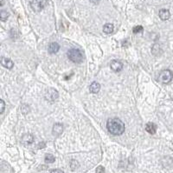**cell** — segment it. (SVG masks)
<instances>
[{
  "label": "cell",
  "mask_w": 173,
  "mask_h": 173,
  "mask_svg": "<svg viewBox=\"0 0 173 173\" xmlns=\"http://www.w3.org/2000/svg\"><path fill=\"white\" fill-rule=\"evenodd\" d=\"M107 128L108 131L113 135H121L125 131V124L124 123L118 118H113L108 120Z\"/></svg>",
  "instance_id": "6da1fadb"
},
{
  "label": "cell",
  "mask_w": 173,
  "mask_h": 173,
  "mask_svg": "<svg viewBox=\"0 0 173 173\" xmlns=\"http://www.w3.org/2000/svg\"><path fill=\"white\" fill-rule=\"evenodd\" d=\"M68 57L76 64H80L83 60L82 52L78 49H71L68 52Z\"/></svg>",
  "instance_id": "7a4b0ae2"
},
{
  "label": "cell",
  "mask_w": 173,
  "mask_h": 173,
  "mask_svg": "<svg viewBox=\"0 0 173 173\" xmlns=\"http://www.w3.org/2000/svg\"><path fill=\"white\" fill-rule=\"evenodd\" d=\"M173 78V73L172 71L170 70H164L162 71L159 75L158 80L162 83V84H169Z\"/></svg>",
  "instance_id": "3957f363"
},
{
  "label": "cell",
  "mask_w": 173,
  "mask_h": 173,
  "mask_svg": "<svg viewBox=\"0 0 173 173\" xmlns=\"http://www.w3.org/2000/svg\"><path fill=\"white\" fill-rule=\"evenodd\" d=\"M30 4L33 11L39 12L48 4V0H30Z\"/></svg>",
  "instance_id": "277c9868"
},
{
  "label": "cell",
  "mask_w": 173,
  "mask_h": 173,
  "mask_svg": "<svg viewBox=\"0 0 173 173\" xmlns=\"http://www.w3.org/2000/svg\"><path fill=\"white\" fill-rule=\"evenodd\" d=\"M58 96H59V94H58L57 91H55V89H49L47 91V92L45 94V98L48 101L52 103L58 98Z\"/></svg>",
  "instance_id": "5b68a950"
},
{
  "label": "cell",
  "mask_w": 173,
  "mask_h": 173,
  "mask_svg": "<svg viewBox=\"0 0 173 173\" xmlns=\"http://www.w3.org/2000/svg\"><path fill=\"white\" fill-rule=\"evenodd\" d=\"M110 67L113 71L119 72L123 69V64L119 60H113L110 64Z\"/></svg>",
  "instance_id": "8992f818"
},
{
  "label": "cell",
  "mask_w": 173,
  "mask_h": 173,
  "mask_svg": "<svg viewBox=\"0 0 173 173\" xmlns=\"http://www.w3.org/2000/svg\"><path fill=\"white\" fill-rule=\"evenodd\" d=\"M63 131V125L62 124H55L53 126L52 133L55 136H60Z\"/></svg>",
  "instance_id": "52a82bcc"
},
{
  "label": "cell",
  "mask_w": 173,
  "mask_h": 173,
  "mask_svg": "<svg viewBox=\"0 0 173 173\" xmlns=\"http://www.w3.org/2000/svg\"><path fill=\"white\" fill-rule=\"evenodd\" d=\"M1 65H3L4 68H6V69H11L13 66H14V64H13V62L11 61L10 58H7V57H2L1 58Z\"/></svg>",
  "instance_id": "ba28073f"
},
{
  "label": "cell",
  "mask_w": 173,
  "mask_h": 173,
  "mask_svg": "<svg viewBox=\"0 0 173 173\" xmlns=\"http://www.w3.org/2000/svg\"><path fill=\"white\" fill-rule=\"evenodd\" d=\"M33 142H34V137L30 133L24 134L22 137V143L23 144H32Z\"/></svg>",
  "instance_id": "9c48e42d"
},
{
  "label": "cell",
  "mask_w": 173,
  "mask_h": 173,
  "mask_svg": "<svg viewBox=\"0 0 173 173\" xmlns=\"http://www.w3.org/2000/svg\"><path fill=\"white\" fill-rule=\"evenodd\" d=\"M158 15H159V18H161V20L163 21H165V20H168L170 18H171V13L170 11L166 9H162L160 10L158 12Z\"/></svg>",
  "instance_id": "30bf717a"
},
{
  "label": "cell",
  "mask_w": 173,
  "mask_h": 173,
  "mask_svg": "<svg viewBox=\"0 0 173 173\" xmlns=\"http://www.w3.org/2000/svg\"><path fill=\"white\" fill-rule=\"evenodd\" d=\"M59 50H60V45L57 43H49V45L48 47V51L50 54H54V53L58 52Z\"/></svg>",
  "instance_id": "8fae6325"
},
{
  "label": "cell",
  "mask_w": 173,
  "mask_h": 173,
  "mask_svg": "<svg viewBox=\"0 0 173 173\" xmlns=\"http://www.w3.org/2000/svg\"><path fill=\"white\" fill-rule=\"evenodd\" d=\"M145 130L150 134H155L156 131H157V126H156L155 124L150 122V123H147L145 124Z\"/></svg>",
  "instance_id": "7c38bea8"
},
{
  "label": "cell",
  "mask_w": 173,
  "mask_h": 173,
  "mask_svg": "<svg viewBox=\"0 0 173 173\" xmlns=\"http://www.w3.org/2000/svg\"><path fill=\"white\" fill-rule=\"evenodd\" d=\"M100 85L97 83V82H94L91 84V85L89 86V91L91 93H94V94H96L100 91Z\"/></svg>",
  "instance_id": "4fadbf2b"
},
{
  "label": "cell",
  "mask_w": 173,
  "mask_h": 173,
  "mask_svg": "<svg viewBox=\"0 0 173 173\" xmlns=\"http://www.w3.org/2000/svg\"><path fill=\"white\" fill-rule=\"evenodd\" d=\"M114 30V27L112 24H106L104 26H103V32L106 33V34H110L113 32Z\"/></svg>",
  "instance_id": "5bb4252c"
},
{
  "label": "cell",
  "mask_w": 173,
  "mask_h": 173,
  "mask_svg": "<svg viewBox=\"0 0 173 173\" xmlns=\"http://www.w3.org/2000/svg\"><path fill=\"white\" fill-rule=\"evenodd\" d=\"M151 52H152V54L155 55V56H158V54H160V52H161L160 45H158V44H154L153 47H152Z\"/></svg>",
  "instance_id": "9a60e30c"
},
{
  "label": "cell",
  "mask_w": 173,
  "mask_h": 173,
  "mask_svg": "<svg viewBox=\"0 0 173 173\" xmlns=\"http://www.w3.org/2000/svg\"><path fill=\"white\" fill-rule=\"evenodd\" d=\"M44 160H45V163H52L55 162V157L52 154H47L45 156V159Z\"/></svg>",
  "instance_id": "2e32d148"
},
{
  "label": "cell",
  "mask_w": 173,
  "mask_h": 173,
  "mask_svg": "<svg viewBox=\"0 0 173 173\" xmlns=\"http://www.w3.org/2000/svg\"><path fill=\"white\" fill-rule=\"evenodd\" d=\"M8 18H9V13L6 11L2 10L1 12H0V18H1V20L2 21H6Z\"/></svg>",
  "instance_id": "e0dca14e"
},
{
  "label": "cell",
  "mask_w": 173,
  "mask_h": 173,
  "mask_svg": "<svg viewBox=\"0 0 173 173\" xmlns=\"http://www.w3.org/2000/svg\"><path fill=\"white\" fill-rule=\"evenodd\" d=\"M144 31V28L142 25H137V26H134L132 28V32L134 34H137V33H140Z\"/></svg>",
  "instance_id": "ac0fdd59"
},
{
  "label": "cell",
  "mask_w": 173,
  "mask_h": 173,
  "mask_svg": "<svg viewBox=\"0 0 173 173\" xmlns=\"http://www.w3.org/2000/svg\"><path fill=\"white\" fill-rule=\"evenodd\" d=\"M70 166H71V169L73 171H75L76 169H77L79 167V163H78V162L76 160H72L71 163H70Z\"/></svg>",
  "instance_id": "d6986e66"
},
{
  "label": "cell",
  "mask_w": 173,
  "mask_h": 173,
  "mask_svg": "<svg viewBox=\"0 0 173 173\" xmlns=\"http://www.w3.org/2000/svg\"><path fill=\"white\" fill-rule=\"evenodd\" d=\"M4 109H5V104L4 102V100L1 99L0 100V114H2L4 111Z\"/></svg>",
  "instance_id": "ffe728a7"
},
{
  "label": "cell",
  "mask_w": 173,
  "mask_h": 173,
  "mask_svg": "<svg viewBox=\"0 0 173 173\" xmlns=\"http://www.w3.org/2000/svg\"><path fill=\"white\" fill-rule=\"evenodd\" d=\"M95 172L96 173H105V168H104L103 166L100 165V166H98L97 168H96V171H95Z\"/></svg>",
  "instance_id": "44dd1931"
},
{
  "label": "cell",
  "mask_w": 173,
  "mask_h": 173,
  "mask_svg": "<svg viewBox=\"0 0 173 173\" xmlns=\"http://www.w3.org/2000/svg\"><path fill=\"white\" fill-rule=\"evenodd\" d=\"M49 173H64L62 170H59V169H55V170H52Z\"/></svg>",
  "instance_id": "7402d4cb"
},
{
  "label": "cell",
  "mask_w": 173,
  "mask_h": 173,
  "mask_svg": "<svg viewBox=\"0 0 173 173\" xmlns=\"http://www.w3.org/2000/svg\"><path fill=\"white\" fill-rule=\"evenodd\" d=\"M90 1H91V2H92L93 4H98L100 0H90Z\"/></svg>",
  "instance_id": "603a6c76"
}]
</instances>
